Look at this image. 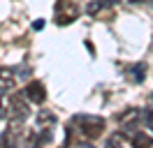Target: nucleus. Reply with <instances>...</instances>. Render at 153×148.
Listing matches in <instances>:
<instances>
[{
  "instance_id": "nucleus-2",
  "label": "nucleus",
  "mask_w": 153,
  "mask_h": 148,
  "mask_svg": "<svg viewBox=\"0 0 153 148\" xmlns=\"http://www.w3.org/2000/svg\"><path fill=\"white\" fill-rule=\"evenodd\" d=\"M74 125H76V132L81 134L84 141H95L105 132V120L100 116H84L81 113V116L74 118Z\"/></svg>"
},
{
  "instance_id": "nucleus-13",
  "label": "nucleus",
  "mask_w": 153,
  "mask_h": 148,
  "mask_svg": "<svg viewBox=\"0 0 153 148\" xmlns=\"http://www.w3.org/2000/svg\"><path fill=\"white\" fill-rule=\"evenodd\" d=\"M33 28H35V30H42V28H44V21H35V23H33Z\"/></svg>"
},
{
  "instance_id": "nucleus-1",
  "label": "nucleus",
  "mask_w": 153,
  "mask_h": 148,
  "mask_svg": "<svg viewBox=\"0 0 153 148\" xmlns=\"http://www.w3.org/2000/svg\"><path fill=\"white\" fill-rule=\"evenodd\" d=\"M28 100L21 92H5L0 97V118L7 123H23L28 118Z\"/></svg>"
},
{
  "instance_id": "nucleus-3",
  "label": "nucleus",
  "mask_w": 153,
  "mask_h": 148,
  "mask_svg": "<svg viewBox=\"0 0 153 148\" xmlns=\"http://www.w3.org/2000/svg\"><path fill=\"white\" fill-rule=\"evenodd\" d=\"M79 16V5L76 0H58L56 2V23L58 26H70Z\"/></svg>"
},
{
  "instance_id": "nucleus-5",
  "label": "nucleus",
  "mask_w": 153,
  "mask_h": 148,
  "mask_svg": "<svg viewBox=\"0 0 153 148\" xmlns=\"http://www.w3.org/2000/svg\"><path fill=\"white\" fill-rule=\"evenodd\" d=\"M23 95H26V100L33 102V104H42V102L47 100V90H44V83L42 81H30L26 88H23Z\"/></svg>"
},
{
  "instance_id": "nucleus-9",
  "label": "nucleus",
  "mask_w": 153,
  "mask_h": 148,
  "mask_svg": "<svg viewBox=\"0 0 153 148\" xmlns=\"http://www.w3.org/2000/svg\"><path fill=\"white\" fill-rule=\"evenodd\" d=\"M130 79H132L134 83H142L144 79H146V65L137 63L134 67H130Z\"/></svg>"
},
{
  "instance_id": "nucleus-10",
  "label": "nucleus",
  "mask_w": 153,
  "mask_h": 148,
  "mask_svg": "<svg viewBox=\"0 0 153 148\" xmlns=\"http://www.w3.org/2000/svg\"><path fill=\"white\" fill-rule=\"evenodd\" d=\"M153 144V137L146 134V132H132V146H151Z\"/></svg>"
},
{
  "instance_id": "nucleus-6",
  "label": "nucleus",
  "mask_w": 153,
  "mask_h": 148,
  "mask_svg": "<svg viewBox=\"0 0 153 148\" xmlns=\"http://www.w3.org/2000/svg\"><path fill=\"white\" fill-rule=\"evenodd\" d=\"M139 118H142L139 109H125L123 113H118V125L123 130H128V132H132V127H137Z\"/></svg>"
},
{
  "instance_id": "nucleus-4",
  "label": "nucleus",
  "mask_w": 153,
  "mask_h": 148,
  "mask_svg": "<svg viewBox=\"0 0 153 148\" xmlns=\"http://www.w3.org/2000/svg\"><path fill=\"white\" fill-rule=\"evenodd\" d=\"M111 7H114V0H91L86 5V12H88V16L109 18L111 16Z\"/></svg>"
},
{
  "instance_id": "nucleus-15",
  "label": "nucleus",
  "mask_w": 153,
  "mask_h": 148,
  "mask_svg": "<svg viewBox=\"0 0 153 148\" xmlns=\"http://www.w3.org/2000/svg\"><path fill=\"white\" fill-rule=\"evenodd\" d=\"M114 2H116V0H114Z\"/></svg>"
},
{
  "instance_id": "nucleus-12",
  "label": "nucleus",
  "mask_w": 153,
  "mask_h": 148,
  "mask_svg": "<svg viewBox=\"0 0 153 148\" xmlns=\"http://www.w3.org/2000/svg\"><path fill=\"white\" fill-rule=\"evenodd\" d=\"M142 118L146 120V125L153 130V111H146V113H142Z\"/></svg>"
},
{
  "instance_id": "nucleus-14",
  "label": "nucleus",
  "mask_w": 153,
  "mask_h": 148,
  "mask_svg": "<svg viewBox=\"0 0 153 148\" xmlns=\"http://www.w3.org/2000/svg\"><path fill=\"white\" fill-rule=\"evenodd\" d=\"M130 2H134V5H139V2H144V0H130Z\"/></svg>"
},
{
  "instance_id": "nucleus-8",
  "label": "nucleus",
  "mask_w": 153,
  "mask_h": 148,
  "mask_svg": "<svg viewBox=\"0 0 153 148\" xmlns=\"http://www.w3.org/2000/svg\"><path fill=\"white\" fill-rule=\"evenodd\" d=\"M14 83H16L14 72L7 67H0V90H10V88H14Z\"/></svg>"
},
{
  "instance_id": "nucleus-11",
  "label": "nucleus",
  "mask_w": 153,
  "mask_h": 148,
  "mask_svg": "<svg viewBox=\"0 0 153 148\" xmlns=\"http://www.w3.org/2000/svg\"><path fill=\"white\" fill-rule=\"evenodd\" d=\"M56 120V116L51 113V111H39L37 113V127H47V125H51Z\"/></svg>"
},
{
  "instance_id": "nucleus-7",
  "label": "nucleus",
  "mask_w": 153,
  "mask_h": 148,
  "mask_svg": "<svg viewBox=\"0 0 153 148\" xmlns=\"http://www.w3.org/2000/svg\"><path fill=\"white\" fill-rule=\"evenodd\" d=\"M109 146H132V132L128 130H116L114 134L109 137Z\"/></svg>"
}]
</instances>
